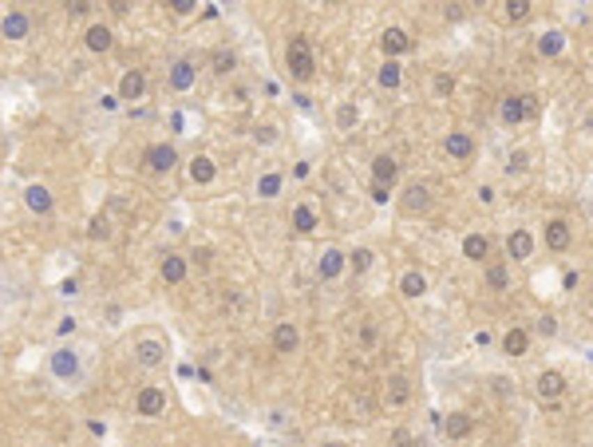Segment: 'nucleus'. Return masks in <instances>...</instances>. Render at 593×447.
I'll return each mask as SVG.
<instances>
[{
  "instance_id": "15",
  "label": "nucleus",
  "mask_w": 593,
  "mask_h": 447,
  "mask_svg": "<svg viewBox=\"0 0 593 447\" xmlns=\"http://www.w3.org/2000/svg\"><path fill=\"white\" fill-rule=\"evenodd\" d=\"M427 206H431V190H427V186H408V194H403V210H408V214H424Z\"/></svg>"
},
{
  "instance_id": "41",
  "label": "nucleus",
  "mask_w": 593,
  "mask_h": 447,
  "mask_svg": "<svg viewBox=\"0 0 593 447\" xmlns=\"http://www.w3.org/2000/svg\"><path fill=\"white\" fill-rule=\"evenodd\" d=\"M170 8H174V13H178V16H190L194 8H198V4H194V0H174Z\"/></svg>"
},
{
  "instance_id": "45",
  "label": "nucleus",
  "mask_w": 593,
  "mask_h": 447,
  "mask_svg": "<svg viewBox=\"0 0 593 447\" xmlns=\"http://www.w3.org/2000/svg\"><path fill=\"white\" fill-rule=\"evenodd\" d=\"M392 439H396V447H412V435L403 432V427H400V432H396V435H392Z\"/></svg>"
},
{
  "instance_id": "27",
  "label": "nucleus",
  "mask_w": 593,
  "mask_h": 447,
  "mask_svg": "<svg viewBox=\"0 0 593 447\" xmlns=\"http://www.w3.org/2000/svg\"><path fill=\"white\" fill-rule=\"evenodd\" d=\"M486 250H491V245H486L483 234H467V238H463V257H471V262H483Z\"/></svg>"
},
{
  "instance_id": "8",
  "label": "nucleus",
  "mask_w": 593,
  "mask_h": 447,
  "mask_svg": "<svg viewBox=\"0 0 593 447\" xmlns=\"http://www.w3.org/2000/svg\"><path fill=\"white\" fill-rule=\"evenodd\" d=\"M297 344H301L297 325H293V321H281V325L273 328V349L277 352H297Z\"/></svg>"
},
{
  "instance_id": "1",
  "label": "nucleus",
  "mask_w": 593,
  "mask_h": 447,
  "mask_svg": "<svg viewBox=\"0 0 593 447\" xmlns=\"http://www.w3.org/2000/svg\"><path fill=\"white\" fill-rule=\"evenodd\" d=\"M285 60H289L293 79H313L316 63H313V48H309V40H305V36H293V40H289V52H285Z\"/></svg>"
},
{
  "instance_id": "18",
  "label": "nucleus",
  "mask_w": 593,
  "mask_h": 447,
  "mask_svg": "<svg viewBox=\"0 0 593 447\" xmlns=\"http://www.w3.org/2000/svg\"><path fill=\"white\" fill-rule=\"evenodd\" d=\"M443 146H447V155H451V158H471V155H475L471 135H463V131H451Z\"/></svg>"
},
{
  "instance_id": "34",
  "label": "nucleus",
  "mask_w": 593,
  "mask_h": 447,
  "mask_svg": "<svg viewBox=\"0 0 593 447\" xmlns=\"http://www.w3.org/2000/svg\"><path fill=\"white\" fill-rule=\"evenodd\" d=\"M562 44H566V40L557 36V32H546V36L538 40V52H542V56H557V52H562Z\"/></svg>"
},
{
  "instance_id": "23",
  "label": "nucleus",
  "mask_w": 593,
  "mask_h": 447,
  "mask_svg": "<svg viewBox=\"0 0 593 447\" xmlns=\"http://www.w3.org/2000/svg\"><path fill=\"white\" fill-rule=\"evenodd\" d=\"M84 44H87L91 52H107V48H111V28H107V24H91V28L84 32Z\"/></svg>"
},
{
  "instance_id": "6",
  "label": "nucleus",
  "mask_w": 593,
  "mask_h": 447,
  "mask_svg": "<svg viewBox=\"0 0 593 447\" xmlns=\"http://www.w3.org/2000/svg\"><path fill=\"white\" fill-rule=\"evenodd\" d=\"M52 372L60 376V380H75L79 376V356L72 349H56L52 352Z\"/></svg>"
},
{
  "instance_id": "22",
  "label": "nucleus",
  "mask_w": 593,
  "mask_h": 447,
  "mask_svg": "<svg viewBox=\"0 0 593 447\" xmlns=\"http://www.w3.org/2000/svg\"><path fill=\"white\" fill-rule=\"evenodd\" d=\"M194 75H198V72H194V63H190V60H178L174 68H170V84L178 87V91H190V87H194Z\"/></svg>"
},
{
  "instance_id": "43",
  "label": "nucleus",
  "mask_w": 593,
  "mask_h": 447,
  "mask_svg": "<svg viewBox=\"0 0 593 447\" xmlns=\"http://www.w3.org/2000/svg\"><path fill=\"white\" fill-rule=\"evenodd\" d=\"M451 87H455V79H451V75H439V79H436V91H443V96H447Z\"/></svg>"
},
{
  "instance_id": "40",
  "label": "nucleus",
  "mask_w": 593,
  "mask_h": 447,
  "mask_svg": "<svg viewBox=\"0 0 593 447\" xmlns=\"http://www.w3.org/2000/svg\"><path fill=\"white\" fill-rule=\"evenodd\" d=\"M107 234H111L107 218H95V222H91V238H107Z\"/></svg>"
},
{
  "instance_id": "30",
  "label": "nucleus",
  "mask_w": 593,
  "mask_h": 447,
  "mask_svg": "<svg viewBox=\"0 0 593 447\" xmlns=\"http://www.w3.org/2000/svg\"><path fill=\"white\" fill-rule=\"evenodd\" d=\"M376 79H380V87H400V79H403L400 63H396V60H387L384 68H380V75H376Z\"/></svg>"
},
{
  "instance_id": "21",
  "label": "nucleus",
  "mask_w": 593,
  "mask_h": 447,
  "mask_svg": "<svg viewBox=\"0 0 593 447\" xmlns=\"http://www.w3.org/2000/svg\"><path fill=\"white\" fill-rule=\"evenodd\" d=\"M400 293H403V297H424V293H427V278L419 273V269H408V273L400 278Z\"/></svg>"
},
{
  "instance_id": "44",
  "label": "nucleus",
  "mask_w": 593,
  "mask_h": 447,
  "mask_svg": "<svg viewBox=\"0 0 593 447\" xmlns=\"http://www.w3.org/2000/svg\"><path fill=\"white\" fill-rule=\"evenodd\" d=\"M360 340L368 344V349H372V344H376V328H372V325H364V328H360Z\"/></svg>"
},
{
  "instance_id": "13",
  "label": "nucleus",
  "mask_w": 593,
  "mask_h": 447,
  "mask_svg": "<svg viewBox=\"0 0 593 447\" xmlns=\"http://www.w3.org/2000/svg\"><path fill=\"white\" fill-rule=\"evenodd\" d=\"M380 44H384V52H387V56H403V52L412 48V36H408L403 28H387Z\"/></svg>"
},
{
  "instance_id": "2",
  "label": "nucleus",
  "mask_w": 593,
  "mask_h": 447,
  "mask_svg": "<svg viewBox=\"0 0 593 447\" xmlns=\"http://www.w3.org/2000/svg\"><path fill=\"white\" fill-rule=\"evenodd\" d=\"M134 361L143 364V368H158V364L167 361V344H162V340H155V337L139 340V344H134Z\"/></svg>"
},
{
  "instance_id": "26",
  "label": "nucleus",
  "mask_w": 593,
  "mask_h": 447,
  "mask_svg": "<svg viewBox=\"0 0 593 447\" xmlns=\"http://www.w3.org/2000/svg\"><path fill=\"white\" fill-rule=\"evenodd\" d=\"M214 174H218V167H214V162H210L206 155H198L190 162V179L198 182V186H206V182H214Z\"/></svg>"
},
{
  "instance_id": "46",
  "label": "nucleus",
  "mask_w": 593,
  "mask_h": 447,
  "mask_svg": "<svg viewBox=\"0 0 593 447\" xmlns=\"http://www.w3.org/2000/svg\"><path fill=\"white\" fill-rule=\"evenodd\" d=\"M68 333H75V321H72V317H63V321H60V337H68Z\"/></svg>"
},
{
  "instance_id": "11",
  "label": "nucleus",
  "mask_w": 593,
  "mask_h": 447,
  "mask_svg": "<svg viewBox=\"0 0 593 447\" xmlns=\"http://www.w3.org/2000/svg\"><path fill=\"white\" fill-rule=\"evenodd\" d=\"M507 254L514 257V262H526V257L534 254V238H530L526 230H514V234L507 238Z\"/></svg>"
},
{
  "instance_id": "28",
  "label": "nucleus",
  "mask_w": 593,
  "mask_h": 447,
  "mask_svg": "<svg viewBox=\"0 0 593 447\" xmlns=\"http://www.w3.org/2000/svg\"><path fill=\"white\" fill-rule=\"evenodd\" d=\"M210 68H214L218 75H226V72L238 68V56H233L230 48H214V52H210Z\"/></svg>"
},
{
  "instance_id": "33",
  "label": "nucleus",
  "mask_w": 593,
  "mask_h": 447,
  "mask_svg": "<svg viewBox=\"0 0 593 447\" xmlns=\"http://www.w3.org/2000/svg\"><path fill=\"white\" fill-rule=\"evenodd\" d=\"M277 190H281V174H261L257 194H261V198H277Z\"/></svg>"
},
{
  "instance_id": "14",
  "label": "nucleus",
  "mask_w": 593,
  "mask_h": 447,
  "mask_svg": "<svg viewBox=\"0 0 593 447\" xmlns=\"http://www.w3.org/2000/svg\"><path fill=\"white\" fill-rule=\"evenodd\" d=\"M546 245H550V250H557V254H562V250L569 245V226L562 222V218L546 222Z\"/></svg>"
},
{
  "instance_id": "29",
  "label": "nucleus",
  "mask_w": 593,
  "mask_h": 447,
  "mask_svg": "<svg viewBox=\"0 0 593 447\" xmlns=\"http://www.w3.org/2000/svg\"><path fill=\"white\" fill-rule=\"evenodd\" d=\"M293 226H297V234H313L316 230V210L313 206H297V210H293Z\"/></svg>"
},
{
  "instance_id": "39",
  "label": "nucleus",
  "mask_w": 593,
  "mask_h": 447,
  "mask_svg": "<svg viewBox=\"0 0 593 447\" xmlns=\"http://www.w3.org/2000/svg\"><path fill=\"white\" fill-rule=\"evenodd\" d=\"M538 333H542V337H554V333H557V321H554L550 313H546L542 321H538Z\"/></svg>"
},
{
  "instance_id": "25",
  "label": "nucleus",
  "mask_w": 593,
  "mask_h": 447,
  "mask_svg": "<svg viewBox=\"0 0 593 447\" xmlns=\"http://www.w3.org/2000/svg\"><path fill=\"white\" fill-rule=\"evenodd\" d=\"M471 416H467V411H451L447 416V423H443V432L451 435V439H463V435H471Z\"/></svg>"
},
{
  "instance_id": "36",
  "label": "nucleus",
  "mask_w": 593,
  "mask_h": 447,
  "mask_svg": "<svg viewBox=\"0 0 593 447\" xmlns=\"http://www.w3.org/2000/svg\"><path fill=\"white\" fill-rule=\"evenodd\" d=\"M530 16V4L526 0H510L507 4V20H526Z\"/></svg>"
},
{
  "instance_id": "5",
  "label": "nucleus",
  "mask_w": 593,
  "mask_h": 447,
  "mask_svg": "<svg viewBox=\"0 0 593 447\" xmlns=\"http://www.w3.org/2000/svg\"><path fill=\"white\" fill-rule=\"evenodd\" d=\"M526 115H534V99L530 96H510V99H502V123H522Z\"/></svg>"
},
{
  "instance_id": "37",
  "label": "nucleus",
  "mask_w": 593,
  "mask_h": 447,
  "mask_svg": "<svg viewBox=\"0 0 593 447\" xmlns=\"http://www.w3.org/2000/svg\"><path fill=\"white\" fill-rule=\"evenodd\" d=\"M526 167H530V155H526V151H514V155H510V174H514V170H526Z\"/></svg>"
},
{
  "instance_id": "31",
  "label": "nucleus",
  "mask_w": 593,
  "mask_h": 447,
  "mask_svg": "<svg viewBox=\"0 0 593 447\" xmlns=\"http://www.w3.org/2000/svg\"><path fill=\"white\" fill-rule=\"evenodd\" d=\"M486 285H491V289H510L507 266H486Z\"/></svg>"
},
{
  "instance_id": "32",
  "label": "nucleus",
  "mask_w": 593,
  "mask_h": 447,
  "mask_svg": "<svg viewBox=\"0 0 593 447\" xmlns=\"http://www.w3.org/2000/svg\"><path fill=\"white\" fill-rule=\"evenodd\" d=\"M356 119H360L356 103H340V107H337V127H340V131H348V127H352Z\"/></svg>"
},
{
  "instance_id": "47",
  "label": "nucleus",
  "mask_w": 593,
  "mask_h": 447,
  "mask_svg": "<svg viewBox=\"0 0 593 447\" xmlns=\"http://www.w3.org/2000/svg\"><path fill=\"white\" fill-rule=\"evenodd\" d=\"M328 447H340V444H328Z\"/></svg>"
},
{
  "instance_id": "19",
  "label": "nucleus",
  "mask_w": 593,
  "mask_h": 447,
  "mask_svg": "<svg viewBox=\"0 0 593 447\" xmlns=\"http://www.w3.org/2000/svg\"><path fill=\"white\" fill-rule=\"evenodd\" d=\"M526 349H530V333L526 328H510L507 337H502V352L507 356H522Z\"/></svg>"
},
{
  "instance_id": "17",
  "label": "nucleus",
  "mask_w": 593,
  "mask_h": 447,
  "mask_svg": "<svg viewBox=\"0 0 593 447\" xmlns=\"http://www.w3.org/2000/svg\"><path fill=\"white\" fill-rule=\"evenodd\" d=\"M146 91V75L143 72H127L119 79V99H143Z\"/></svg>"
},
{
  "instance_id": "38",
  "label": "nucleus",
  "mask_w": 593,
  "mask_h": 447,
  "mask_svg": "<svg viewBox=\"0 0 593 447\" xmlns=\"http://www.w3.org/2000/svg\"><path fill=\"white\" fill-rule=\"evenodd\" d=\"M254 139H257V143H273V139H277V127H269V123H265V127H257V131H254Z\"/></svg>"
},
{
  "instance_id": "9",
  "label": "nucleus",
  "mask_w": 593,
  "mask_h": 447,
  "mask_svg": "<svg viewBox=\"0 0 593 447\" xmlns=\"http://www.w3.org/2000/svg\"><path fill=\"white\" fill-rule=\"evenodd\" d=\"M0 32L8 40H24L28 32H32V16L28 13H8L4 16V24H0Z\"/></svg>"
},
{
  "instance_id": "7",
  "label": "nucleus",
  "mask_w": 593,
  "mask_h": 447,
  "mask_svg": "<svg viewBox=\"0 0 593 447\" xmlns=\"http://www.w3.org/2000/svg\"><path fill=\"white\" fill-rule=\"evenodd\" d=\"M24 202H28V210H32V214H52V190L48 186H40V182H32V186H28L24 190Z\"/></svg>"
},
{
  "instance_id": "42",
  "label": "nucleus",
  "mask_w": 593,
  "mask_h": 447,
  "mask_svg": "<svg viewBox=\"0 0 593 447\" xmlns=\"http://www.w3.org/2000/svg\"><path fill=\"white\" fill-rule=\"evenodd\" d=\"M372 202H387V186H380V182H372Z\"/></svg>"
},
{
  "instance_id": "10",
  "label": "nucleus",
  "mask_w": 593,
  "mask_h": 447,
  "mask_svg": "<svg viewBox=\"0 0 593 447\" xmlns=\"http://www.w3.org/2000/svg\"><path fill=\"white\" fill-rule=\"evenodd\" d=\"M396 174H400V162H396L392 155L372 158V179L380 182V186H392V182H396Z\"/></svg>"
},
{
  "instance_id": "24",
  "label": "nucleus",
  "mask_w": 593,
  "mask_h": 447,
  "mask_svg": "<svg viewBox=\"0 0 593 447\" xmlns=\"http://www.w3.org/2000/svg\"><path fill=\"white\" fill-rule=\"evenodd\" d=\"M321 278L325 281H332V278H340V269H344V254H340V250H325V254H321Z\"/></svg>"
},
{
  "instance_id": "16",
  "label": "nucleus",
  "mask_w": 593,
  "mask_h": 447,
  "mask_svg": "<svg viewBox=\"0 0 593 447\" xmlns=\"http://www.w3.org/2000/svg\"><path fill=\"white\" fill-rule=\"evenodd\" d=\"M384 396L392 408H400V404H408V396H412V384H408V376H392L384 388Z\"/></svg>"
},
{
  "instance_id": "12",
  "label": "nucleus",
  "mask_w": 593,
  "mask_h": 447,
  "mask_svg": "<svg viewBox=\"0 0 593 447\" xmlns=\"http://www.w3.org/2000/svg\"><path fill=\"white\" fill-rule=\"evenodd\" d=\"M562 392H566V376L562 372H542L538 376V396L542 400H557Z\"/></svg>"
},
{
  "instance_id": "35",
  "label": "nucleus",
  "mask_w": 593,
  "mask_h": 447,
  "mask_svg": "<svg viewBox=\"0 0 593 447\" xmlns=\"http://www.w3.org/2000/svg\"><path fill=\"white\" fill-rule=\"evenodd\" d=\"M372 257H376L372 250H356V254L348 257V266L356 269V273H364V269H372Z\"/></svg>"
},
{
  "instance_id": "20",
  "label": "nucleus",
  "mask_w": 593,
  "mask_h": 447,
  "mask_svg": "<svg viewBox=\"0 0 593 447\" xmlns=\"http://www.w3.org/2000/svg\"><path fill=\"white\" fill-rule=\"evenodd\" d=\"M162 281H170V285L186 281V257H178V254H167V257H162Z\"/></svg>"
},
{
  "instance_id": "4",
  "label": "nucleus",
  "mask_w": 593,
  "mask_h": 447,
  "mask_svg": "<svg viewBox=\"0 0 593 447\" xmlns=\"http://www.w3.org/2000/svg\"><path fill=\"white\" fill-rule=\"evenodd\" d=\"M134 408H139V416H162L167 411V392L162 388H143L139 400H134Z\"/></svg>"
},
{
  "instance_id": "3",
  "label": "nucleus",
  "mask_w": 593,
  "mask_h": 447,
  "mask_svg": "<svg viewBox=\"0 0 593 447\" xmlns=\"http://www.w3.org/2000/svg\"><path fill=\"white\" fill-rule=\"evenodd\" d=\"M143 158H146V167L151 170H170L174 162H178V151H174L170 143H151Z\"/></svg>"
}]
</instances>
